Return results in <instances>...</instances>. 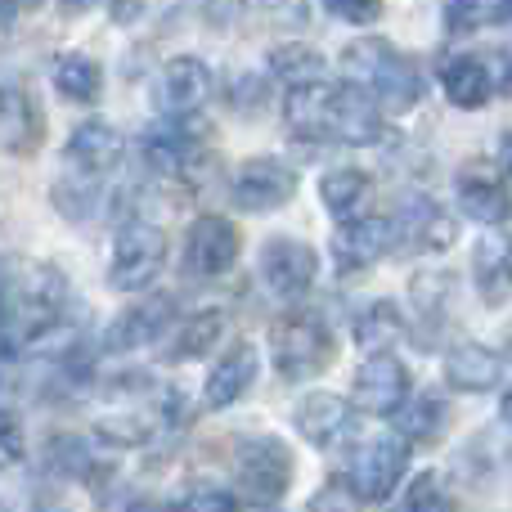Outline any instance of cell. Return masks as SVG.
Listing matches in <instances>:
<instances>
[{"instance_id":"obj_1","label":"cell","mask_w":512,"mask_h":512,"mask_svg":"<svg viewBox=\"0 0 512 512\" xmlns=\"http://www.w3.org/2000/svg\"><path fill=\"white\" fill-rule=\"evenodd\" d=\"M68 279L45 261L9 265L5 274V360L14 364L23 346H32L50 324L63 319Z\"/></svg>"},{"instance_id":"obj_2","label":"cell","mask_w":512,"mask_h":512,"mask_svg":"<svg viewBox=\"0 0 512 512\" xmlns=\"http://www.w3.org/2000/svg\"><path fill=\"white\" fill-rule=\"evenodd\" d=\"M346 77L360 90H369L387 113H409L423 95V72H418L414 59L396 50V45L378 41V36H364V41H351L342 50Z\"/></svg>"},{"instance_id":"obj_3","label":"cell","mask_w":512,"mask_h":512,"mask_svg":"<svg viewBox=\"0 0 512 512\" xmlns=\"http://www.w3.org/2000/svg\"><path fill=\"white\" fill-rule=\"evenodd\" d=\"M270 355L283 382H310L333 364V333L319 315L292 310V315L274 319L270 328Z\"/></svg>"},{"instance_id":"obj_4","label":"cell","mask_w":512,"mask_h":512,"mask_svg":"<svg viewBox=\"0 0 512 512\" xmlns=\"http://www.w3.org/2000/svg\"><path fill=\"white\" fill-rule=\"evenodd\" d=\"M167 265V234L149 221H126L113 239V261H108V283L117 292H140Z\"/></svg>"},{"instance_id":"obj_5","label":"cell","mask_w":512,"mask_h":512,"mask_svg":"<svg viewBox=\"0 0 512 512\" xmlns=\"http://www.w3.org/2000/svg\"><path fill=\"white\" fill-rule=\"evenodd\" d=\"M405 472H409V441L405 436L378 432L355 450L351 486L360 490V499H369V504H387L391 490L405 481Z\"/></svg>"},{"instance_id":"obj_6","label":"cell","mask_w":512,"mask_h":512,"mask_svg":"<svg viewBox=\"0 0 512 512\" xmlns=\"http://www.w3.org/2000/svg\"><path fill=\"white\" fill-rule=\"evenodd\" d=\"M288 481H292V454L283 441L274 436H252L243 441L239 450V486L248 490L252 504H279L288 495Z\"/></svg>"},{"instance_id":"obj_7","label":"cell","mask_w":512,"mask_h":512,"mask_svg":"<svg viewBox=\"0 0 512 512\" xmlns=\"http://www.w3.org/2000/svg\"><path fill=\"white\" fill-rule=\"evenodd\" d=\"M239 230L225 216H198L185 234V252H180V270L189 279H221L234 261H239Z\"/></svg>"},{"instance_id":"obj_8","label":"cell","mask_w":512,"mask_h":512,"mask_svg":"<svg viewBox=\"0 0 512 512\" xmlns=\"http://www.w3.org/2000/svg\"><path fill=\"white\" fill-rule=\"evenodd\" d=\"M409 405V369L391 351L369 355L355 369V409L369 418H396Z\"/></svg>"},{"instance_id":"obj_9","label":"cell","mask_w":512,"mask_h":512,"mask_svg":"<svg viewBox=\"0 0 512 512\" xmlns=\"http://www.w3.org/2000/svg\"><path fill=\"white\" fill-rule=\"evenodd\" d=\"M297 194V171L279 158H248L230 180V198L243 212H274Z\"/></svg>"},{"instance_id":"obj_10","label":"cell","mask_w":512,"mask_h":512,"mask_svg":"<svg viewBox=\"0 0 512 512\" xmlns=\"http://www.w3.org/2000/svg\"><path fill=\"white\" fill-rule=\"evenodd\" d=\"M315 274H319V256H315L310 243L292 239V234H274V239H265L261 279L274 297H301V292H310Z\"/></svg>"},{"instance_id":"obj_11","label":"cell","mask_w":512,"mask_h":512,"mask_svg":"<svg viewBox=\"0 0 512 512\" xmlns=\"http://www.w3.org/2000/svg\"><path fill=\"white\" fill-rule=\"evenodd\" d=\"M396 243V225L387 216H355V221H342L333 234V265L342 274H360L369 265H378L382 256Z\"/></svg>"},{"instance_id":"obj_12","label":"cell","mask_w":512,"mask_h":512,"mask_svg":"<svg viewBox=\"0 0 512 512\" xmlns=\"http://www.w3.org/2000/svg\"><path fill=\"white\" fill-rule=\"evenodd\" d=\"M391 225H396V239L405 252H445V248H454V234H459L454 230V216L436 198H423V194H409L396 207Z\"/></svg>"},{"instance_id":"obj_13","label":"cell","mask_w":512,"mask_h":512,"mask_svg":"<svg viewBox=\"0 0 512 512\" xmlns=\"http://www.w3.org/2000/svg\"><path fill=\"white\" fill-rule=\"evenodd\" d=\"M167 333H176V297H149L140 306L122 310L104 333V351H135V346H153Z\"/></svg>"},{"instance_id":"obj_14","label":"cell","mask_w":512,"mask_h":512,"mask_svg":"<svg viewBox=\"0 0 512 512\" xmlns=\"http://www.w3.org/2000/svg\"><path fill=\"white\" fill-rule=\"evenodd\" d=\"M454 194H459V207L468 221L477 225H504L512 216V194L504 185V171L486 167V162H468L454 180Z\"/></svg>"},{"instance_id":"obj_15","label":"cell","mask_w":512,"mask_h":512,"mask_svg":"<svg viewBox=\"0 0 512 512\" xmlns=\"http://www.w3.org/2000/svg\"><path fill=\"white\" fill-rule=\"evenodd\" d=\"M153 95H158V108L167 117H194L198 108L212 99V72H207L203 59L180 54V59H171L167 68H162Z\"/></svg>"},{"instance_id":"obj_16","label":"cell","mask_w":512,"mask_h":512,"mask_svg":"<svg viewBox=\"0 0 512 512\" xmlns=\"http://www.w3.org/2000/svg\"><path fill=\"white\" fill-rule=\"evenodd\" d=\"M292 427H297V436L306 445L328 450V445H337L351 432V400L333 396V391H310V396H301L292 405Z\"/></svg>"},{"instance_id":"obj_17","label":"cell","mask_w":512,"mask_h":512,"mask_svg":"<svg viewBox=\"0 0 512 512\" xmlns=\"http://www.w3.org/2000/svg\"><path fill=\"white\" fill-rule=\"evenodd\" d=\"M337 90L342 86H301L283 95V122L297 140H333V117H337Z\"/></svg>"},{"instance_id":"obj_18","label":"cell","mask_w":512,"mask_h":512,"mask_svg":"<svg viewBox=\"0 0 512 512\" xmlns=\"http://www.w3.org/2000/svg\"><path fill=\"white\" fill-rule=\"evenodd\" d=\"M63 158H68L72 167H81L86 176H108V171H117L126 158V135L108 122H81L77 131L68 135Z\"/></svg>"},{"instance_id":"obj_19","label":"cell","mask_w":512,"mask_h":512,"mask_svg":"<svg viewBox=\"0 0 512 512\" xmlns=\"http://www.w3.org/2000/svg\"><path fill=\"white\" fill-rule=\"evenodd\" d=\"M140 158H144V167H153L158 176H180V171L198 158V131L185 126L180 117L149 126L140 140Z\"/></svg>"},{"instance_id":"obj_20","label":"cell","mask_w":512,"mask_h":512,"mask_svg":"<svg viewBox=\"0 0 512 512\" xmlns=\"http://www.w3.org/2000/svg\"><path fill=\"white\" fill-rule=\"evenodd\" d=\"M256 369H261V360H256V346L234 342L230 351H225L221 360L212 364V373H207V382H203L207 409H230L234 400L248 396V387L256 382Z\"/></svg>"},{"instance_id":"obj_21","label":"cell","mask_w":512,"mask_h":512,"mask_svg":"<svg viewBox=\"0 0 512 512\" xmlns=\"http://www.w3.org/2000/svg\"><path fill=\"white\" fill-rule=\"evenodd\" d=\"M0 140H5V149L14 153V158H27V153H36V149H41V140H45L41 108H36V99L27 95L18 81H9V86H5V108H0Z\"/></svg>"},{"instance_id":"obj_22","label":"cell","mask_w":512,"mask_h":512,"mask_svg":"<svg viewBox=\"0 0 512 512\" xmlns=\"http://www.w3.org/2000/svg\"><path fill=\"white\" fill-rule=\"evenodd\" d=\"M441 90L454 108H486L495 99V72L481 54H450L441 63Z\"/></svg>"},{"instance_id":"obj_23","label":"cell","mask_w":512,"mask_h":512,"mask_svg":"<svg viewBox=\"0 0 512 512\" xmlns=\"http://www.w3.org/2000/svg\"><path fill=\"white\" fill-rule=\"evenodd\" d=\"M378 99L360 86H342L337 90V117H333V140L337 144H378L382 140V113Z\"/></svg>"},{"instance_id":"obj_24","label":"cell","mask_w":512,"mask_h":512,"mask_svg":"<svg viewBox=\"0 0 512 512\" xmlns=\"http://www.w3.org/2000/svg\"><path fill=\"white\" fill-rule=\"evenodd\" d=\"M499 378H504V360L481 342H459L450 355H445V382H450L454 391L477 396V391L499 387Z\"/></svg>"},{"instance_id":"obj_25","label":"cell","mask_w":512,"mask_h":512,"mask_svg":"<svg viewBox=\"0 0 512 512\" xmlns=\"http://www.w3.org/2000/svg\"><path fill=\"white\" fill-rule=\"evenodd\" d=\"M225 328H230V315H225V310H216V306L212 310H198V315H189L185 324H176V333H171V346L162 355H167L171 364L203 360V355L225 337Z\"/></svg>"},{"instance_id":"obj_26","label":"cell","mask_w":512,"mask_h":512,"mask_svg":"<svg viewBox=\"0 0 512 512\" xmlns=\"http://www.w3.org/2000/svg\"><path fill=\"white\" fill-rule=\"evenodd\" d=\"M472 283L486 306H504L512 292V248L499 239H481L472 252Z\"/></svg>"},{"instance_id":"obj_27","label":"cell","mask_w":512,"mask_h":512,"mask_svg":"<svg viewBox=\"0 0 512 512\" xmlns=\"http://www.w3.org/2000/svg\"><path fill=\"white\" fill-rule=\"evenodd\" d=\"M351 333L369 355H382L391 342H400V337L409 333V319H405V310H400L396 301L382 297V301H369V306L355 315Z\"/></svg>"},{"instance_id":"obj_28","label":"cell","mask_w":512,"mask_h":512,"mask_svg":"<svg viewBox=\"0 0 512 512\" xmlns=\"http://www.w3.org/2000/svg\"><path fill=\"white\" fill-rule=\"evenodd\" d=\"M324 54L306 41H283L270 50V77L288 90H301V86H319L324 81Z\"/></svg>"},{"instance_id":"obj_29","label":"cell","mask_w":512,"mask_h":512,"mask_svg":"<svg viewBox=\"0 0 512 512\" xmlns=\"http://www.w3.org/2000/svg\"><path fill=\"white\" fill-rule=\"evenodd\" d=\"M450 427V405L441 396H409V405L396 414V436L414 445H436Z\"/></svg>"},{"instance_id":"obj_30","label":"cell","mask_w":512,"mask_h":512,"mask_svg":"<svg viewBox=\"0 0 512 512\" xmlns=\"http://www.w3.org/2000/svg\"><path fill=\"white\" fill-rule=\"evenodd\" d=\"M41 468L59 481H86L95 472V454L77 432H54L41 445Z\"/></svg>"},{"instance_id":"obj_31","label":"cell","mask_w":512,"mask_h":512,"mask_svg":"<svg viewBox=\"0 0 512 512\" xmlns=\"http://www.w3.org/2000/svg\"><path fill=\"white\" fill-rule=\"evenodd\" d=\"M364 198H369V176L355 167H337L319 180V203H324V212L337 216V221H351L364 207Z\"/></svg>"},{"instance_id":"obj_32","label":"cell","mask_w":512,"mask_h":512,"mask_svg":"<svg viewBox=\"0 0 512 512\" xmlns=\"http://www.w3.org/2000/svg\"><path fill=\"white\" fill-rule=\"evenodd\" d=\"M50 81H54V90H59L63 99H72V104H90V99H99L104 72H99V63L86 59V54H59V59H54Z\"/></svg>"},{"instance_id":"obj_33","label":"cell","mask_w":512,"mask_h":512,"mask_svg":"<svg viewBox=\"0 0 512 512\" xmlns=\"http://www.w3.org/2000/svg\"><path fill=\"white\" fill-rule=\"evenodd\" d=\"M153 414H140V409H131V414H104L99 418V441L104 445H117V450H135V445H144L153 436Z\"/></svg>"},{"instance_id":"obj_34","label":"cell","mask_w":512,"mask_h":512,"mask_svg":"<svg viewBox=\"0 0 512 512\" xmlns=\"http://www.w3.org/2000/svg\"><path fill=\"white\" fill-rule=\"evenodd\" d=\"M409 297H414V306L423 310L427 319H436V324H441L445 310H450V297H454V279H450V270L418 274V279L409 283Z\"/></svg>"},{"instance_id":"obj_35","label":"cell","mask_w":512,"mask_h":512,"mask_svg":"<svg viewBox=\"0 0 512 512\" xmlns=\"http://www.w3.org/2000/svg\"><path fill=\"white\" fill-rule=\"evenodd\" d=\"M400 512H454V499H450V490L441 486L436 472H423V477H414V486L405 490Z\"/></svg>"},{"instance_id":"obj_36","label":"cell","mask_w":512,"mask_h":512,"mask_svg":"<svg viewBox=\"0 0 512 512\" xmlns=\"http://www.w3.org/2000/svg\"><path fill=\"white\" fill-rule=\"evenodd\" d=\"M490 18H499V0H445V27H450L454 36L477 32Z\"/></svg>"},{"instance_id":"obj_37","label":"cell","mask_w":512,"mask_h":512,"mask_svg":"<svg viewBox=\"0 0 512 512\" xmlns=\"http://www.w3.org/2000/svg\"><path fill=\"white\" fill-rule=\"evenodd\" d=\"M360 490L351 486V481H342V477H333V481H324V486L310 495V508L306 512H360Z\"/></svg>"},{"instance_id":"obj_38","label":"cell","mask_w":512,"mask_h":512,"mask_svg":"<svg viewBox=\"0 0 512 512\" xmlns=\"http://www.w3.org/2000/svg\"><path fill=\"white\" fill-rule=\"evenodd\" d=\"M180 512H239V499L221 486H189L180 499Z\"/></svg>"},{"instance_id":"obj_39","label":"cell","mask_w":512,"mask_h":512,"mask_svg":"<svg viewBox=\"0 0 512 512\" xmlns=\"http://www.w3.org/2000/svg\"><path fill=\"white\" fill-rule=\"evenodd\" d=\"M265 104H270V86H265L261 77H252V72H248V77L234 81V90H230V108H234V113L256 117Z\"/></svg>"},{"instance_id":"obj_40","label":"cell","mask_w":512,"mask_h":512,"mask_svg":"<svg viewBox=\"0 0 512 512\" xmlns=\"http://www.w3.org/2000/svg\"><path fill=\"white\" fill-rule=\"evenodd\" d=\"M324 9L342 23H355V27H369L382 18V0H324Z\"/></svg>"},{"instance_id":"obj_41","label":"cell","mask_w":512,"mask_h":512,"mask_svg":"<svg viewBox=\"0 0 512 512\" xmlns=\"http://www.w3.org/2000/svg\"><path fill=\"white\" fill-rule=\"evenodd\" d=\"M490 72H495V95L512 99V50L490 54Z\"/></svg>"},{"instance_id":"obj_42","label":"cell","mask_w":512,"mask_h":512,"mask_svg":"<svg viewBox=\"0 0 512 512\" xmlns=\"http://www.w3.org/2000/svg\"><path fill=\"white\" fill-rule=\"evenodd\" d=\"M23 459V427H18L14 414H5V463Z\"/></svg>"},{"instance_id":"obj_43","label":"cell","mask_w":512,"mask_h":512,"mask_svg":"<svg viewBox=\"0 0 512 512\" xmlns=\"http://www.w3.org/2000/svg\"><path fill=\"white\" fill-rule=\"evenodd\" d=\"M495 162H499V171L512 180V131L499 135V144H495Z\"/></svg>"},{"instance_id":"obj_44","label":"cell","mask_w":512,"mask_h":512,"mask_svg":"<svg viewBox=\"0 0 512 512\" xmlns=\"http://www.w3.org/2000/svg\"><path fill=\"white\" fill-rule=\"evenodd\" d=\"M27 5H36V0H5V23H14L18 9H27Z\"/></svg>"},{"instance_id":"obj_45","label":"cell","mask_w":512,"mask_h":512,"mask_svg":"<svg viewBox=\"0 0 512 512\" xmlns=\"http://www.w3.org/2000/svg\"><path fill=\"white\" fill-rule=\"evenodd\" d=\"M499 418L512 427V391H504V400H499Z\"/></svg>"},{"instance_id":"obj_46","label":"cell","mask_w":512,"mask_h":512,"mask_svg":"<svg viewBox=\"0 0 512 512\" xmlns=\"http://www.w3.org/2000/svg\"><path fill=\"white\" fill-rule=\"evenodd\" d=\"M59 5L68 9V14H81V9H90V5H95V0H59Z\"/></svg>"},{"instance_id":"obj_47","label":"cell","mask_w":512,"mask_h":512,"mask_svg":"<svg viewBox=\"0 0 512 512\" xmlns=\"http://www.w3.org/2000/svg\"><path fill=\"white\" fill-rule=\"evenodd\" d=\"M499 18H504V23H512V0H499Z\"/></svg>"},{"instance_id":"obj_48","label":"cell","mask_w":512,"mask_h":512,"mask_svg":"<svg viewBox=\"0 0 512 512\" xmlns=\"http://www.w3.org/2000/svg\"><path fill=\"white\" fill-rule=\"evenodd\" d=\"M508 346H512V337H508Z\"/></svg>"}]
</instances>
